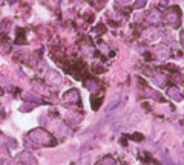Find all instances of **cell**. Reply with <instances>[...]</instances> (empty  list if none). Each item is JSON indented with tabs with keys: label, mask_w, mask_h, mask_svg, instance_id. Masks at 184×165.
Segmentation results:
<instances>
[{
	"label": "cell",
	"mask_w": 184,
	"mask_h": 165,
	"mask_svg": "<svg viewBox=\"0 0 184 165\" xmlns=\"http://www.w3.org/2000/svg\"><path fill=\"white\" fill-rule=\"evenodd\" d=\"M29 136H31L32 141H35V142H38V144H49L51 142L49 135L46 132H43V130H34V132L29 133Z\"/></svg>",
	"instance_id": "1"
},
{
	"label": "cell",
	"mask_w": 184,
	"mask_h": 165,
	"mask_svg": "<svg viewBox=\"0 0 184 165\" xmlns=\"http://www.w3.org/2000/svg\"><path fill=\"white\" fill-rule=\"evenodd\" d=\"M18 159H20L21 162H25V163H31V165H35V157H34L31 153H28V151L21 153V154L18 156Z\"/></svg>",
	"instance_id": "2"
},
{
	"label": "cell",
	"mask_w": 184,
	"mask_h": 165,
	"mask_svg": "<svg viewBox=\"0 0 184 165\" xmlns=\"http://www.w3.org/2000/svg\"><path fill=\"white\" fill-rule=\"evenodd\" d=\"M66 101H75L77 100V92H69V93H66Z\"/></svg>",
	"instance_id": "3"
},
{
	"label": "cell",
	"mask_w": 184,
	"mask_h": 165,
	"mask_svg": "<svg viewBox=\"0 0 184 165\" xmlns=\"http://www.w3.org/2000/svg\"><path fill=\"white\" fill-rule=\"evenodd\" d=\"M49 75H51V77H48V78H49L52 83H58V81H60V75H58L57 72H55V74H54V72H51Z\"/></svg>",
	"instance_id": "4"
}]
</instances>
